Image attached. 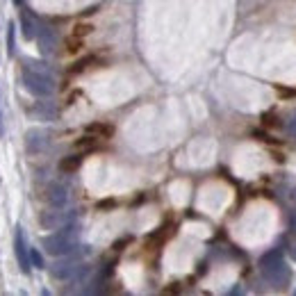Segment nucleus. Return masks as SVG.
<instances>
[{
	"label": "nucleus",
	"instance_id": "obj_1",
	"mask_svg": "<svg viewBox=\"0 0 296 296\" xmlns=\"http://www.w3.org/2000/svg\"><path fill=\"white\" fill-rule=\"evenodd\" d=\"M260 269H262V273L273 282H285L287 278H289V273H287V269H285V262H282V251H278V248H273V251L262 255Z\"/></svg>",
	"mask_w": 296,
	"mask_h": 296
},
{
	"label": "nucleus",
	"instance_id": "obj_2",
	"mask_svg": "<svg viewBox=\"0 0 296 296\" xmlns=\"http://www.w3.org/2000/svg\"><path fill=\"white\" fill-rule=\"evenodd\" d=\"M23 84L30 94L35 96H50L55 91V80L50 78L48 73L44 71H32V69H25L23 71Z\"/></svg>",
	"mask_w": 296,
	"mask_h": 296
},
{
	"label": "nucleus",
	"instance_id": "obj_3",
	"mask_svg": "<svg viewBox=\"0 0 296 296\" xmlns=\"http://www.w3.org/2000/svg\"><path fill=\"white\" fill-rule=\"evenodd\" d=\"M73 235H75V228L73 226L64 228L62 232H55V235L46 237V239H44V248L50 253V255H69V253L75 248Z\"/></svg>",
	"mask_w": 296,
	"mask_h": 296
},
{
	"label": "nucleus",
	"instance_id": "obj_4",
	"mask_svg": "<svg viewBox=\"0 0 296 296\" xmlns=\"http://www.w3.org/2000/svg\"><path fill=\"white\" fill-rule=\"evenodd\" d=\"M46 146H48V134L44 130H28V134H25V148H28L30 153H41Z\"/></svg>",
	"mask_w": 296,
	"mask_h": 296
},
{
	"label": "nucleus",
	"instance_id": "obj_5",
	"mask_svg": "<svg viewBox=\"0 0 296 296\" xmlns=\"http://www.w3.org/2000/svg\"><path fill=\"white\" fill-rule=\"evenodd\" d=\"M14 248H16V260H19L21 271L28 273L30 271V251L25 246V239H23V232H16V239H14Z\"/></svg>",
	"mask_w": 296,
	"mask_h": 296
},
{
	"label": "nucleus",
	"instance_id": "obj_6",
	"mask_svg": "<svg viewBox=\"0 0 296 296\" xmlns=\"http://www.w3.org/2000/svg\"><path fill=\"white\" fill-rule=\"evenodd\" d=\"M39 46H41V53H44V55H50L55 48H57V37H55L53 30H41Z\"/></svg>",
	"mask_w": 296,
	"mask_h": 296
},
{
	"label": "nucleus",
	"instance_id": "obj_7",
	"mask_svg": "<svg viewBox=\"0 0 296 296\" xmlns=\"http://www.w3.org/2000/svg\"><path fill=\"white\" fill-rule=\"evenodd\" d=\"M66 187H62V185H50L48 187V201H50V205H55V207H62L66 203Z\"/></svg>",
	"mask_w": 296,
	"mask_h": 296
},
{
	"label": "nucleus",
	"instance_id": "obj_8",
	"mask_svg": "<svg viewBox=\"0 0 296 296\" xmlns=\"http://www.w3.org/2000/svg\"><path fill=\"white\" fill-rule=\"evenodd\" d=\"M21 28H23V37L25 39H35L37 37V23H35V19H32V16L30 14H25L23 12V16H21Z\"/></svg>",
	"mask_w": 296,
	"mask_h": 296
},
{
	"label": "nucleus",
	"instance_id": "obj_9",
	"mask_svg": "<svg viewBox=\"0 0 296 296\" xmlns=\"http://www.w3.org/2000/svg\"><path fill=\"white\" fill-rule=\"evenodd\" d=\"M75 273V266L73 264H57L53 269V276L55 278H69V276H73Z\"/></svg>",
	"mask_w": 296,
	"mask_h": 296
},
{
	"label": "nucleus",
	"instance_id": "obj_10",
	"mask_svg": "<svg viewBox=\"0 0 296 296\" xmlns=\"http://www.w3.org/2000/svg\"><path fill=\"white\" fill-rule=\"evenodd\" d=\"M78 167H80V158H66V160H62V164H59L62 171H73V169H78Z\"/></svg>",
	"mask_w": 296,
	"mask_h": 296
},
{
	"label": "nucleus",
	"instance_id": "obj_11",
	"mask_svg": "<svg viewBox=\"0 0 296 296\" xmlns=\"http://www.w3.org/2000/svg\"><path fill=\"white\" fill-rule=\"evenodd\" d=\"M37 114H39V116H44V118H53L55 109L50 107V103H39V107H37Z\"/></svg>",
	"mask_w": 296,
	"mask_h": 296
},
{
	"label": "nucleus",
	"instance_id": "obj_12",
	"mask_svg": "<svg viewBox=\"0 0 296 296\" xmlns=\"http://www.w3.org/2000/svg\"><path fill=\"white\" fill-rule=\"evenodd\" d=\"M30 260H32V264H35L37 269H44V257H41V253L37 251V248H30Z\"/></svg>",
	"mask_w": 296,
	"mask_h": 296
},
{
	"label": "nucleus",
	"instance_id": "obj_13",
	"mask_svg": "<svg viewBox=\"0 0 296 296\" xmlns=\"http://www.w3.org/2000/svg\"><path fill=\"white\" fill-rule=\"evenodd\" d=\"M287 253H289L291 260H296V242H289V244H287Z\"/></svg>",
	"mask_w": 296,
	"mask_h": 296
},
{
	"label": "nucleus",
	"instance_id": "obj_14",
	"mask_svg": "<svg viewBox=\"0 0 296 296\" xmlns=\"http://www.w3.org/2000/svg\"><path fill=\"white\" fill-rule=\"evenodd\" d=\"M7 37H10V55H12V53H14V28H10Z\"/></svg>",
	"mask_w": 296,
	"mask_h": 296
},
{
	"label": "nucleus",
	"instance_id": "obj_15",
	"mask_svg": "<svg viewBox=\"0 0 296 296\" xmlns=\"http://www.w3.org/2000/svg\"><path fill=\"white\" fill-rule=\"evenodd\" d=\"M289 132H294V134H296V116L291 118V123H289Z\"/></svg>",
	"mask_w": 296,
	"mask_h": 296
},
{
	"label": "nucleus",
	"instance_id": "obj_16",
	"mask_svg": "<svg viewBox=\"0 0 296 296\" xmlns=\"http://www.w3.org/2000/svg\"><path fill=\"white\" fill-rule=\"evenodd\" d=\"M291 226H294V230H296V214L291 217Z\"/></svg>",
	"mask_w": 296,
	"mask_h": 296
}]
</instances>
